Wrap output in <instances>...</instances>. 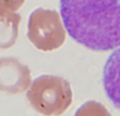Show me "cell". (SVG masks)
Returning a JSON list of instances; mask_svg holds the SVG:
<instances>
[{
	"mask_svg": "<svg viewBox=\"0 0 120 116\" xmlns=\"http://www.w3.org/2000/svg\"><path fill=\"white\" fill-rule=\"evenodd\" d=\"M102 81L106 96L120 110V48L114 51L106 60Z\"/></svg>",
	"mask_w": 120,
	"mask_h": 116,
	"instance_id": "5b68a950",
	"label": "cell"
},
{
	"mask_svg": "<svg viewBox=\"0 0 120 116\" xmlns=\"http://www.w3.org/2000/svg\"><path fill=\"white\" fill-rule=\"evenodd\" d=\"M27 38L42 52H53L61 48L66 33L59 14L42 8L32 12L27 22Z\"/></svg>",
	"mask_w": 120,
	"mask_h": 116,
	"instance_id": "3957f363",
	"label": "cell"
},
{
	"mask_svg": "<svg viewBox=\"0 0 120 116\" xmlns=\"http://www.w3.org/2000/svg\"><path fill=\"white\" fill-rule=\"evenodd\" d=\"M24 2L25 0H0V8L11 12H17Z\"/></svg>",
	"mask_w": 120,
	"mask_h": 116,
	"instance_id": "ba28073f",
	"label": "cell"
},
{
	"mask_svg": "<svg viewBox=\"0 0 120 116\" xmlns=\"http://www.w3.org/2000/svg\"><path fill=\"white\" fill-rule=\"evenodd\" d=\"M32 82L29 66L13 57L0 58V91L17 95L27 91Z\"/></svg>",
	"mask_w": 120,
	"mask_h": 116,
	"instance_id": "277c9868",
	"label": "cell"
},
{
	"mask_svg": "<svg viewBox=\"0 0 120 116\" xmlns=\"http://www.w3.org/2000/svg\"><path fill=\"white\" fill-rule=\"evenodd\" d=\"M64 27L92 51L120 46V0H60Z\"/></svg>",
	"mask_w": 120,
	"mask_h": 116,
	"instance_id": "6da1fadb",
	"label": "cell"
},
{
	"mask_svg": "<svg viewBox=\"0 0 120 116\" xmlns=\"http://www.w3.org/2000/svg\"><path fill=\"white\" fill-rule=\"evenodd\" d=\"M74 116H112V114L102 104L95 100H90L77 109Z\"/></svg>",
	"mask_w": 120,
	"mask_h": 116,
	"instance_id": "52a82bcc",
	"label": "cell"
},
{
	"mask_svg": "<svg viewBox=\"0 0 120 116\" xmlns=\"http://www.w3.org/2000/svg\"><path fill=\"white\" fill-rule=\"evenodd\" d=\"M26 98L39 114L60 116L72 104L73 91L70 82L62 77L42 75L31 82Z\"/></svg>",
	"mask_w": 120,
	"mask_h": 116,
	"instance_id": "7a4b0ae2",
	"label": "cell"
},
{
	"mask_svg": "<svg viewBox=\"0 0 120 116\" xmlns=\"http://www.w3.org/2000/svg\"><path fill=\"white\" fill-rule=\"evenodd\" d=\"M20 14L0 8V49L8 50L15 46L19 36Z\"/></svg>",
	"mask_w": 120,
	"mask_h": 116,
	"instance_id": "8992f818",
	"label": "cell"
}]
</instances>
